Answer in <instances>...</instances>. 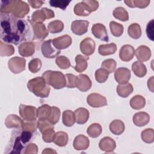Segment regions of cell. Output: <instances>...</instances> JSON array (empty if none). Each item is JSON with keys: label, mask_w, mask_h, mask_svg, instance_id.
<instances>
[{"label": "cell", "mask_w": 154, "mask_h": 154, "mask_svg": "<svg viewBox=\"0 0 154 154\" xmlns=\"http://www.w3.org/2000/svg\"><path fill=\"white\" fill-rule=\"evenodd\" d=\"M29 23L34 32L33 40H42L48 35L49 31L46 29L45 24L43 23H31L30 22Z\"/></svg>", "instance_id": "cell-9"}, {"label": "cell", "mask_w": 154, "mask_h": 154, "mask_svg": "<svg viewBox=\"0 0 154 154\" xmlns=\"http://www.w3.org/2000/svg\"><path fill=\"white\" fill-rule=\"evenodd\" d=\"M38 152V147L34 143H30L28 144L24 152L25 154H36Z\"/></svg>", "instance_id": "cell-54"}, {"label": "cell", "mask_w": 154, "mask_h": 154, "mask_svg": "<svg viewBox=\"0 0 154 154\" xmlns=\"http://www.w3.org/2000/svg\"><path fill=\"white\" fill-rule=\"evenodd\" d=\"M62 122L66 126H72L76 122L75 113L70 110H65L63 112Z\"/></svg>", "instance_id": "cell-30"}, {"label": "cell", "mask_w": 154, "mask_h": 154, "mask_svg": "<svg viewBox=\"0 0 154 154\" xmlns=\"http://www.w3.org/2000/svg\"><path fill=\"white\" fill-rule=\"evenodd\" d=\"M117 51V45L114 43L100 45L98 48V52L102 56L109 55L114 54Z\"/></svg>", "instance_id": "cell-27"}, {"label": "cell", "mask_w": 154, "mask_h": 154, "mask_svg": "<svg viewBox=\"0 0 154 154\" xmlns=\"http://www.w3.org/2000/svg\"><path fill=\"white\" fill-rule=\"evenodd\" d=\"M135 54L138 61L144 62L149 60L151 57L150 48L145 45L138 46L135 51Z\"/></svg>", "instance_id": "cell-20"}, {"label": "cell", "mask_w": 154, "mask_h": 154, "mask_svg": "<svg viewBox=\"0 0 154 154\" xmlns=\"http://www.w3.org/2000/svg\"><path fill=\"white\" fill-rule=\"evenodd\" d=\"M99 147L105 152H112L116 147V143L112 138L105 137L100 140Z\"/></svg>", "instance_id": "cell-18"}, {"label": "cell", "mask_w": 154, "mask_h": 154, "mask_svg": "<svg viewBox=\"0 0 154 154\" xmlns=\"http://www.w3.org/2000/svg\"><path fill=\"white\" fill-rule=\"evenodd\" d=\"M42 65V61L39 58H34L29 61L28 69L32 73H37L41 69Z\"/></svg>", "instance_id": "cell-46"}, {"label": "cell", "mask_w": 154, "mask_h": 154, "mask_svg": "<svg viewBox=\"0 0 154 154\" xmlns=\"http://www.w3.org/2000/svg\"><path fill=\"white\" fill-rule=\"evenodd\" d=\"M91 85L92 82L87 75L80 74L77 76L76 87L78 88V90L82 92H85L90 90Z\"/></svg>", "instance_id": "cell-16"}, {"label": "cell", "mask_w": 154, "mask_h": 154, "mask_svg": "<svg viewBox=\"0 0 154 154\" xmlns=\"http://www.w3.org/2000/svg\"><path fill=\"white\" fill-rule=\"evenodd\" d=\"M32 137V132L28 131H23L20 135V138L22 143L25 144L28 142Z\"/></svg>", "instance_id": "cell-55"}, {"label": "cell", "mask_w": 154, "mask_h": 154, "mask_svg": "<svg viewBox=\"0 0 154 154\" xmlns=\"http://www.w3.org/2000/svg\"><path fill=\"white\" fill-rule=\"evenodd\" d=\"M128 35L132 38L138 39L141 35V29L139 24L134 23L130 25L128 29Z\"/></svg>", "instance_id": "cell-33"}, {"label": "cell", "mask_w": 154, "mask_h": 154, "mask_svg": "<svg viewBox=\"0 0 154 154\" xmlns=\"http://www.w3.org/2000/svg\"><path fill=\"white\" fill-rule=\"evenodd\" d=\"M68 140L69 137L66 132L59 131L55 133L54 143L60 147H63L67 144Z\"/></svg>", "instance_id": "cell-32"}, {"label": "cell", "mask_w": 154, "mask_h": 154, "mask_svg": "<svg viewBox=\"0 0 154 154\" xmlns=\"http://www.w3.org/2000/svg\"><path fill=\"white\" fill-rule=\"evenodd\" d=\"M153 24H154V20L152 19L150 20L146 26V34L148 37V38L151 40L152 41H153Z\"/></svg>", "instance_id": "cell-53"}, {"label": "cell", "mask_w": 154, "mask_h": 154, "mask_svg": "<svg viewBox=\"0 0 154 154\" xmlns=\"http://www.w3.org/2000/svg\"><path fill=\"white\" fill-rule=\"evenodd\" d=\"M28 2L31 7L34 8H38L44 4V1L41 0H28Z\"/></svg>", "instance_id": "cell-56"}, {"label": "cell", "mask_w": 154, "mask_h": 154, "mask_svg": "<svg viewBox=\"0 0 154 154\" xmlns=\"http://www.w3.org/2000/svg\"><path fill=\"white\" fill-rule=\"evenodd\" d=\"M54 16V12L52 10L44 7L35 11L31 16V19L29 21L31 23H42L46 19L53 18Z\"/></svg>", "instance_id": "cell-5"}, {"label": "cell", "mask_w": 154, "mask_h": 154, "mask_svg": "<svg viewBox=\"0 0 154 154\" xmlns=\"http://www.w3.org/2000/svg\"><path fill=\"white\" fill-rule=\"evenodd\" d=\"M66 78V87L70 88H75L76 86L77 76L72 73H67L65 75Z\"/></svg>", "instance_id": "cell-50"}, {"label": "cell", "mask_w": 154, "mask_h": 154, "mask_svg": "<svg viewBox=\"0 0 154 154\" xmlns=\"http://www.w3.org/2000/svg\"><path fill=\"white\" fill-rule=\"evenodd\" d=\"M51 110V106L48 104H44L37 108V117L38 119H48Z\"/></svg>", "instance_id": "cell-38"}, {"label": "cell", "mask_w": 154, "mask_h": 154, "mask_svg": "<svg viewBox=\"0 0 154 154\" xmlns=\"http://www.w3.org/2000/svg\"><path fill=\"white\" fill-rule=\"evenodd\" d=\"M42 77L48 85L55 89H61L66 86V76L60 71L46 70L42 74Z\"/></svg>", "instance_id": "cell-3"}, {"label": "cell", "mask_w": 154, "mask_h": 154, "mask_svg": "<svg viewBox=\"0 0 154 154\" xmlns=\"http://www.w3.org/2000/svg\"><path fill=\"white\" fill-rule=\"evenodd\" d=\"M113 16L121 21H128L129 20V14L128 11L122 7L116 8L112 12Z\"/></svg>", "instance_id": "cell-35"}, {"label": "cell", "mask_w": 154, "mask_h": 154, "mask_svg": "<svg viewBox=\"0 0 154 154\" xmlns=\"http://www.w3.org/2000/svg\"><path fill=\"white\" fill-rule=\"evenodd\" d=\"M21 140L20 137H17L15 138L14 141V145L13 146V150L10 153H20L21 150L23 149V146L21 143Z\"/></svg>", "instance_id": "cell-52"}, {"label": "cell", "mask_w": 154, "mask_h": 154, "mask_svg": "<svg viewBox=\"0 0 154 154\" xmlns=\"http://www.w3.org/2000/svg\"><path fill=\"white\" fill-rule=\"evenodd\" d=\"M26 60L24 58L14 57L11 58L8 62L9 69L13 73L17 74L22 72L25 69Z\"/></svg>", "instance_id": "cell-8"}, {"label": "cell", "mask_w": 154, "mask_h": 154, "mask_svg": "<svg viewBox=\"0 0 154 154\" xmlns=\"http://www.w3.org/2000/svg\"><path fill=\"white\" fill-rule=\"evenodd\" d=\"M146 105V99L141 95H136L132 97L130 100V105L134 109H141Z\"/></svg>", "instance_id": "cell-31"}, {"label": "cell", "mask_w": 154, "mask_h": 154, "mask_svg": "<svg viewBox=\"0 0 154 154\" xmlns=\"http://www.w3.org/2000/svg\"><path fill=\"white\" fill-rule=\"evenodd\" d=\"M135 49L133 46L129 45H125L122 46L119 51V57L123 61L128 62L131 61L134 57Z\"/></svg>", "instance_id": "cell-17"}, {"label": "cell", "mask_w": 154, "mask_h": 154, "mask_svg": "<svg viewBox=\"0 0 154 154\" xmlns=\"http://www.w3.org/2000/svg\"><path fill=\"white\" fill-rule=\"evenodd\" d=\"M41 50L43 55L48 58H55L61 52L60 50H58L54 47L52 43V40L51 39L42 43Z\"/></svg>", "instance_id": "cell-7"}, {"label": "cell", "mask_w": 154, "mask_h": 154, "mask_svg": "<svg viewBox=\"0 0 154 154\" xmlns=\"http://www.w3.org/2000/svg\"><path fill=\"white\" fill-rule=\"evenodd\" d=\"M95 42L90 37H87L80 43V50L86 56L93 54L95 51Z\"/></svg>", "instance_id": "cell-13"}, {"label": "cell", "mask_w": 154, "mask_h": 154, "mask_svg": "<svg viewBox=\"0 0 154 154\" xmlns=\"http://www.w3.org/2000/svg\"><path fill=\"white\" fill-rule=\"evenodd\" d=\"M89 22L84 20H74L71 24V31L76 35H81L88 31Z\"/></svg>", "instance_id": "cell-11"}, {"label": "cell", "mask_w": 154, "mask_h": 154, "mask_svg": "<svg viewBox=\"0 0 154 154\" xmlns=\"http://www.w3.org/2000/svg\"><path fill=\"white\" fill-rule=\"evenodd\" d=\"M14 52V48L13 45L5 44L0 42V55L2 57L4 56H11Z\"/></svg>", "instance_id": "cell-40"}, {"label": "cell", "mask_w": 154, "mask_h": 154, "mask_svg": "<svg viewBox=\"0 0 154 154\" xmlns=\"http://www.w3.org/2000/svg\"><path fill=\"white\" fill-rule=\"evenodd\" d=\"M109 128L110 131L115 135H119L125 131V124L120 120H114L109 124Z\"/></svg>", "instance_id": "cell-28"}, {"label": "cell", "mask_w": 154, "mask_h": 154, "mask_svg": "<svg viewBox=\"0 0 154 154\" xmlns=\"http://www.w3.org/2000/svg\"><path fill=\"white\" fill-rule=\"evenodd\" d=\"M70 1H62V0H51L49 1V4L51 7L60 8L61 9L64 10L66 7L69 5Z\"/></svg>", "instance_id": "cell-51"}, {"label": "cell", "mask_w": 154, "mask_h": 154, "mask_svg": "<svg viewBox=\"0 0 154 154\" xmlns=\"http://www.w3.org/2000/svg\"><path fill=\"white\" fill-rule=\"evenodd\" d=\"M64 28V23L60 20H55L49 23L48 25V30L53 34L61 32Z\"/></svg>", "instance_id": "cell-34"}, {"label": "cell", "mask_w": 154, "mask_h": 154, "mask_svg": "<svg viewBox=\"0 0 154 154\" xmlns=\"http://www.w3.org/2000/svg\"><path fill=\"white\" fill-rule=\"evenodd\" d=\"M134 90L133 86L129 82L119 84L117 87V94L122 97H128Z\"/></svg>", "instance_id": "cell-26"}, {"label": "cell", "mask_w": 154, "mask_h": 154, "mask_svg": "<svg viewBox=\"0 0 154 154\" xmlns=\"http://www.w3.org/2000/svg\"><path fill=\"white\" fill-rule=\"evenodd\" d=\"M37 128L42 133L48 129H54V125H52L48 119H38V121L37 122Z\"/></svg>", "instance_id": "cell-47"}, {"label": "cell", "mask_w": 154, "mask_h": 154, "mask_svg": "<svg viewBox=\"0 0 154 154\" xmlns=\"http://www.w3.org/2000/svg\"><path fill=\"white\" fill-rule=\"evenodd\" d=\"M88 57H84L82 55H77L75 57V62H76V66L73 67L74 69L79 73L83 72L86 70L88 66Z\"/></svg>", "instance_id": "cell-25"}, {"label": "cell", "mask_w": 154, "mask_h": 154, "mask_svg": "<svg viewBox=\"0 0 154 154\" xmlns=\"http://www.w3.org/2000/svg\"><path fill=\"white\" fill-rule=\"evenodd\" d=\"M23 120L14 114L8 115L5 120V125L8 128H20L22 127Z\"/></svg>", "instance_id": "cell-23"}, {"label": "cell", "mask_w": 154, "mask_h": 154, "mask_svg": "<svg viewBox=\"0 0 154 154\" xmlns=\"http://www.w3.org/2000/svg\"><path fill=\"white\" fill-rule=\"evenodd\" d=\"M37 128V122L35 120H25L23 121L22 128L24 131H28L31 132H34Z\"/></svg>", "instance_id": "cell-48"}, {"label": "cell", "mask_w": 154, "mask_h": 154, "mask_svg": "<svg viewBox=\"0 0 154 154\" xmlns=\"http://www.w3.org/2000/svg\"><path fill=\"white\" fill-rule=\"evenodd\" d=\"M35 45L32 42H25L21 43L19 46V54L25 57L32 55L35 52Z\"/></svg>", "instance_id": "cell-19"}, {"label": "cell", "mask_w": 154, "mask_h": 154, "mask_svg": "<svg viewBox=\"0 0 154 154\" xmlns=\"http://www.w3.org/2000/svg\"><path fill=\"white\" fill-rule=\"evenodd\" d=\"M117 66L116 61L112 58L107 59L104 60L101 65V67L102 69H105L106 71L109 72V73H111L114 72L116 70Z\"/></svg>", "instance_id": "cell-43"}, {"label": "cell", "mask_w": 154, "mask_h": 154, "mask_svg": "<svg viewBox=\"0 0 154 154\" xmlns=\"http://www.w3.org/2000/svg\"><path fill=\"white\" fill-rule=\"evenodd\" d=\"M88 104L93 108H99L107 105L106 97L99 93H91L87 98Z\"/></svg>", "instance_id": "cell-10"}, {"label": "cell", "mask_w": 154, "mask_h": 154, "mask_svg": "<svg viewBox=\"0 0 154 154\" xmlns=\"http://www.w3.org/2000/svg\"><path fill=\"white\" fill-rule=\"evenodd\" d=\"M61 112L60 109L56 106H51V110L50 115L48 119V120L52 124L55 125L57 122H58L60 117Z\"/></svg>", "instance_id": "cell-44"}, {"label": "cell", "mask_w": 154, "mask_h": 154, "mask_svg": "<svg viewBox=\"0 0 154 154\" xmlns=\"http://www.w3.org/2000/svg\"><path fill=\"white\" fill-rule=\"evenodd\" d=\"M132 70L134 73L138 77L142 78L147 73V69L146 66L141 62L137 61L132 65Z\"/></svg>", "instance_id": "cell-29"}, {"label": "cell", "mask_w": 154, "mask_h": 154, "mask_svg": "<svg viewBox=\"0 0 154 154\" xmlns=\"http://www.w3.org/2000/svg\"><path fill=\"white\" fill-rule=\"evenodd\" d=\"M147 86L149 89L152 92H153V76H151V78L148 79Z\"/></svg>", "instance_id": "cell-57"}, {"label": "cell", "mask_w": 154, "mask_h": 154, "mask_svg": "<svg viewBox=\"0 0 154 154\" xmlns=\"http://www.w3.org/2000/svg\"><path fill=\"white\" fill-rule=\"evenodd\" d=\"M75 121L78 124L82 125L85 123L89 118V111L85 108H79L75 112Z\"/></svg>", "instance_id": "cell-24"}, {"label": "cell", "mask_w": 154, "mask_h": 154, "mask_svg": "<svg viewBox=\"0 0 154 154\" xmlns=\"http://www.w3.org/2000/svg\"><path fill=\"white\" fill-rule=\"evenodd\" d=\"M19 112L21 117L25 120H35L37 118V109L31 105L20 104Z\"/></svg>", "instance_id": "cell-6"}, {"label": "cell", "mask_w": 154, "mask_h": 154, "mask_svg": "<svg viewBox=\"0 0 154 154\" xmlns=\"http://www.w3.org/2000/svg\"><path fill=\"white\" fill-rule=\"evenodd\" d=\"M28 89L36 96L42 98L47 97L51 88L42 77H36L30 79L27 84Z\"/></svg>", "instance_id": "cell-2"}, {"label": "cell", "mask_w": 154, "mask_h": 154, "mask_svg": "<svg viewBox=\"0 0 154 154\" xmlns=\"http://www.w3.org/2000/svg\"><path fill=\"white\" fill-rule=\"evenodd\" d=\"M109 28L111 34L115 37H120L123 32V26L114 21L109 23Z\"/></svg>", "instance_id": "cell-39"}, {"label": "cell", "mask_w": 154, "mask_h": 154, "mask_svg": "<svg viewBox=\"0 0 154 154\" xmlns=\"http://www.w3.org/2000/svg\"><path fill=\"white\" fill-rule=\"evenodd\" d=\"M102 128L101 125L99 123H94L90 125L87 130V134L89 137L91 138H96L98 137L102 133Z\"/></svg>", "instance_id": "cell-36"}, {"label": "cell", "mask_w": 154, "mask_h": 154, "mask_svg": "<svg viewBox=\"0 0 154 154\" xmlns=\"http://www.w3.org/2000/svg\"><path fill=\"white\" fill-rule=\"evenodd\" d=\"M56 64L61 69H67L70 66V62L69 58L65 56H59L55 59Z\"/></svg>", "instance_id": "cell-45"}, {"label": "cell", "mask_w": 154, "mask_h": 154, "mask_svg": "<svg viewBox=\"0 0 154 154\" xmlns=\"http://www.w3.org/2000/svg\"><path fill=\"white\" fill-rule=\"evenodd\" d=\"M134 125L138 127L146 125L150 121V116L146 112H138L135 113L132 118Z\"/></svg>", "instance_id": "cell-22"}, {"label": "cell", "mask_w": 154, "mask_h": 154, "mask_svg": "<svg viewBox=\"0 0 154 154\" xmlns=\"http://www.w3.org/2000/svg\"><path fill=\"white\" fill-rule=\"evenodd\" d=\"M149 0H126L124 2L129 7L134 8L138 7L140 8H144L147 7L149 4Z\"/></svg>", "instance_id": "cell-37"}, {"label": "cell", "mask_w": 154, "mask_h": 154, "mask_svg": "<svg viewBox=\"0 0 154 154\" xmlns=\"http://www.w3.org/2000/svg\"><path fill=\"white\" fill-rule=\"evenodd\" d=\"M99 7V2L94 0H85L76 4L74 7V13L79 16H87Z\"/></svg>", "instance_id": "cell-4"}, {"label": "cell", "mask_w": 154, "mask_h": 154, "mask_svg": "<svg viewBox=\"0 0 154 154\" xmlns=\"http://www.w3.org/2000/svg\"><path fill=\"white\" fill-rule=\"evenodd\" d=\"M72 40L70 35H64L58 37H57L52 40V43L54 47L58 49H64L70 46L72 44Z\"/></svg>", "instance_id": "cell-14"}, {"label": "cell", "mask_w": 154, "mask_h": 154, "mask_svg": "<svg viewBox=\"0 0 154 154\" xmlns=\"http://www.w3.org/2000/svg\"><path fill=\"white\" fill-rule=\"evenodd\" d=\"M131 70L125 67H119L114 73V78L119 84L128 82L131 78Z\"/></svg>", "instance_id": "cell-15"}, {"label": "cell", "mask_w": 154, "mask_h": 154, "mask_svg": "<svg viewBox=\"0 0 154 154\" xmlns=\"http://www.w3.org/2000/svg\"><path fill=\"white\" fill-rule=\"evenodd\" d=\"M91 32L93 35L103 42H108L109 37L105 26L102 23H95L91 28Z\"/></svg>", "instance_id": "cell-12"}, {"label": "cell", "mask_w": 154, "mask_h": 154, "mask_svg": "<svg viewBox=\"0 0 154 154\" xmlns=\"http://www.w3.org/2000/svg\"><path fill=\"white\" fill-rule=\"evenodd\" d=\"M29 11V5L22 1L10 0L1 1V13L11 14L17 18H23Z\"/></svg>", "instance_id": "cell-1"}, {"label": "cell", "mask_w": 154, "mask_h": 154, "mask_svg": "<svg viewBox=\"0 0 154 154\" xmlns=\"http://www.w3.org/2000/svg\"><path fill=\"white\" fill-rule=\"evenodd\" d=\"M56 153L57 152L52 150L51 148H46L45 149V150L42 152V153Z\"/></svg>", "instance_id": "cell-58"}, {"label": "cell", "mask_w": 154, "mask_h": 154, "mask_svg": "<svg viewBox=\"0 0 154 154\" xmlns=\"http://www.w3.org/2000/svg\"><path fill=\"white\" fill-rule=\"evenodd\" d=\"M55 132L53 128L48 129L42 133V139L46 143H51L54 141Z\"/></svg>", "instance_id": "cell-49"}, {"label": "cell", "mask_w": 154, "mask_h": 154, "mask_svg": "<svg viewBox=\"0 0 154 154\" xmlns=\"http://www.w3.org/2000/svg\"><path fill=\"white\" fill-rule=\"evenodd\" d=\"M141 139L146 143H152L154 141V131L152 128L146 129L141 132Z\"/></svg>", "instance_id": "cell-41"}, {"label": "cell", "mask_w": 154, "mask_h": 154, "mask_svg": "<svg viewBox=\"0 0 154 154\" xmlns=\"http://www.w3.org/2000/svg\"><path fill=\"white\" fill-rule=\"evenodd\" d=\"M109 74V72L105 69L102 68L99 69L95 72V79L99 83H103L107 80Z\"/></svg>", "instance_id": "cell-42"}, {"label": "cell", "mask_w": 154, "mask_h": 154, "mask_svg": "<svg viewBox=\"0 0 154 154\" xmlns=\"http://www.w3.org/2000/svg\"><path fill=\"white\" fill-rule=\"evenodd\" d=\"M89 144V139L86 136L82 134L76 136L73 143V147L77 150H85L88 147Z\"/></svg>", "instance_id": "cell-21"}]
</instances>
